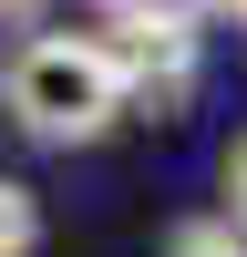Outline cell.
Instances as JSON below:
<instances>
[{
    "label": "cell",
    "instance_id": "277c9868",
    "mask_svg": "<svg viewBox=\"0 0 247 257\" xmlns=\"http://www.w3.org/2000/svg\"><path fill=\"white\" fill-rule=\"evenodd\" d=\"M165 257H247V237H237L226 216H185L175 237H165Z\"/></svg>",
    "mask_w": 247,
    "mask_h": 257
},
{
    "label": "cell",
    "instance_id": "7a4b0ae2",
    "mask_svg": "<svg viewBox=\"0 0 247 257\" xmlns=\"http://www.w3.org/2000/svg\"><path fill=\"white\" fill-rule=\"evenodd\" d=\"M82 41L113 62L124 93L134 82H196V21L175 0H103V31H82Z\"/></svg>",
    "mask_w": 247,
    "mask_h": 257
},
{
    "label": "cell",
    "instance_id": "6da1fadb",
    "mask_svg": "<svg viewBox=\"0 0 247 257\" xmlns=\"http://www.w3.org/2000/svg\"><path fill=\"white\" fill-rule=\"evenodd\" d=\"M0 113L31 144H93L124 123V82L82 31H31L0 52Z\"/></svg>",
    "mask_w": 247,
    "mask_h": 257
},
{
    "label": "cell",
    "instance_id": "52a82bcc",
    "mask_svg": "<svg viewBox=\"0 0 247 257\" xmlns=\"http://www.w3.org/2000/svg\"><path fill=\"white\" fill-rule=\"evenodd\" d=\"M41 21V0H0V31H31Z\"/></svg>",
    "mask_w": 247,
    "mask_h": 257
},
{
    "label": "cell",
    "instance_id": "5b68a950",
    "mask_svg": "<svg viewBox=\"0 0 247 257\" xmlns=\"http://www.w3.org/2000/svg\"><path fill=\"white\" fill-rule=\"evenodd\" d=\"M226 226H237V237H247V134L226 144Z\"/></svg>",
    "mask_w": 247,
    "mask_h": 257
},
{
    "label": "cell",
    "instance_id": "8992f818",
    "mask_svg": "<svg viewBox=\"0 0 247 257\" xmlns=\"http://www.w3.org/2000/svg\"><path fill=\"white\" fill-rule=\"evenodd\" d=\"M185 21H247V0H175Z\"/></svg>",
    "mask_w": 247,
    "mask_h": 257
},
{
    "label": "cell",
    "instance_id": "3957f363",
    "mask_svg": "<svg viewBox=\"0 0 247 257\" xmlns=\"http://www.w3.org/2000/svg\"><path fill=\"white\" fill-rule=\"evenodd\" d=\"M31 247H41V206H31V185L0 175V257H31Z\"/></svg>",
    "mask_w": 247,
    "mask_h": 257
}]
</instances>
